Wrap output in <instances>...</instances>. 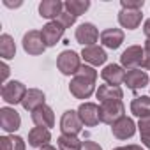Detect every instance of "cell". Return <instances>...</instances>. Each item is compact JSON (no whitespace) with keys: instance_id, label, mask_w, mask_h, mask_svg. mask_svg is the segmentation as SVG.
<instances>
[{"instance_id":"52a82bcc","label":"cell","mask_w":150,"mask_h":150,"mask_svg":"<svg viewBox=\"0 0 150 150\" xmlns=\"http://www.w3.org/2000/svg\"><path fill=\"white\" fill-rule=\"evenodd\" d=\"M21 44H23L25 53L34 55V57L42 55V53H44V50H46V44H44L42 34H41L39 30H28V32L23 35Z\"/></svg>"},{"instance_id":"7a4b0ae2","label":"cell","mask_w":150,"mask_h":150,"mask_svg":"<svg viewBox=\"0 0 150 150\" xmlns=\"http://www.w3.org/2000/svg\"><path fill=\"white\" fill-rule=\"evenodd\" d=\"M101 122L108 125H115L120 118L125 117V106L122 101H108L101 103Z\"/></svg>"},{"instance_id":"f546056e","label":"cell","mask_w":150,"mask_h":150,"mask_svg":"<svg viewBox=\"0 0 150 150\" xmlns=\"http://www.w3.org/2000/svg\"><path fill=\"white\" fill-rule=\"evenodd\" d=\"M122 9H131V11H141L143 9V0H122Z\"/></svg>"},{"instance_id":"9c48e42d","label":"cell","mask_w":150,"mask_h":150,"mask_svg":"<svg viewBox=\"0 0 150 150\" xmlns=\"http://www.w3.org/2000/svg\"><path fill=\"white\" fill-rule=\"evenodd\" d=\"M74 37H76V41L83 48H88V46H96V42H97V39L101 35H99V30H97V27L94 23H81L76 28Z\"/></svg>"},{"instance_id":"484cf974","label":"cell","mask_w":150,"mask_h":150,"mask_svg":"<svg viewBox=\"0 0 150 150\" xmlns=\"http://www.w3.org/2000/svg\"><path fill=\"white\" fill-rule=\"evenodd\" d=\"M64 7L67 13H71L72 16H81L88 11L90 7V2L88 0H67V2H64Z\"/></svg>"},{"instance_id":"4dcf8cb0","label":"cell","mask_w":150,"mask_h":150,"mask_svg":"<svg viewBox=\"0 0 150 150\" xmlns=\"http://www.w3.org/2000/svg\"><path fill=\"white\" fill-rule=\"evenodd\" d=\"M143 50H145V60H143V67L141 69H150V39L145 41Z\"/></svg>"},{"instance_id":"e0dca14e","label":"cell","mask_w":150,"mask_h":150,"mask_svg":"<svg viewBox=\"0 0 150 150\" xmlns=\"http://www.w3.org/2000/svg\"><path fill=\"white\" fill-rule=\"evenodd\" d=\"M141 20H143L141 11L120 9V13H118V23L122 28H127V30H136L141 25Z\"/></svg>"},{"instance_id":"ac0fdd59","label":"cell","mask_w":150,"mask_h":150,"mask_svg":"<svg viewBox=\"0 0 150 150\" xmlns=\"http://www.w3.org/2000/svg\"><path fill=\"white\" fill-rule=\"evenodd\" d=\"M101 42L103 46L110 50H118L124 42V30L120 28H106L101 32Z\"/></svg>"},{"instance_id":"ffe728a7","label":"cell","mask_w":150,"mask_h":150,"mask_svg":"<svg viewBox=\"0 0 150 150\" xmlns=\"http://www.w3.org/2000/svg\"><path fill=\"white\" fill-rule=\"evenodd\" d=\"M44 103H46V96H44L42 90H39V88H28V92H27V96H25L21 106H23L27 111L32 113V111H35L37 108L44 106Z\"/></svg>"},{"instance_id":"7402d4cb","label":"cell","mask_w":150,"mask_h":150,"mask_svg":"<svg viewBox=\"0 0 150 150\" xmlns=\"http://www.w3.org/2000/svg\"><path fill=\"white\" fill-rule=\"evenodd\" d=\"M97 99L101 103H108V101H122L124 99V92L120 87H111V85H99L97 92H96Z\"/></svg>"},{"instance_id":"1f68e13d","label":"cell","mask_w":150,"mask_h":150,"mask_svg":"<svg viewBox=\"0 0 150 150\" xmlns=\"http://www.w3.org/2000/svg\"><path fill=\"white\" fill-rule=\"evenodd\" d=\"M0 81H2V85H6V80H7V76H9V72H11V69H9V65L6 64V62H2L0 64Z\"/></svg>"},{"instance_id":"d590c367","label":"cell","mask_w":150,"mask_h":150,"mask_svg":"<svg viewBox=\"0 0 150 150\" xmlns=\"http://www.w3.org/2000/svg\"><path fill=\"white\" fill-rule=\"evenodd\" d=\"M39 150H57L53 145H46V146H42V148H39Z\"/></svg>"},{"instance_id":"9a60e30c","label":"cell","mask_w":150,"mask_h":150,"mask_svg":"<svg viewBox=\"0 0 150 150\" xmlns=\"http://www.w3.org/2000/svg\"><path fill=\"white\" fill-rule=\"evenodd\" d=\"M148 74L143 71V69H131L125 72V80L124 83L127 85V88L131 90H139V88H145L148 85Z\"/></svg>"},{"instance_id":"4fadbf2b","label":"cell","mask_w":150,"mask_h":150,"mask_svg":"<svg viewBox=\"0 0 150 150\" xmlns=\"http://www.w3.org/2000/svg\"><path fill=\"white\" fill-rule=\"evenodd\" d=\"M134 132H136V124L129 117H124L115 125H111V134L117 139H129V138L134 136Z\"/></svg>"},{"instance_id":"836d02e7","label":"cell","mask_w":150,"mask_h":150,"mask_svg":"<svg viewBox=\"0 0 150 150\" xmlns=\"http://www.w3.org/2000/svg\"><path fill=\"white\" fill-rule=\"evenodd\" d=\"M113 150H145V148H141V145H127V146H117Z\"/></svg>"},{"instance_id":"d6a6232c","label":"cell","mask_w":150,"mask_h":150,"mask_svg":"<svg viewBox=\"0 0 150 150\" xmlns=\"http://www.w3.org/2000/svg\"><path fill=\"white\" fill-rule=\"evenodd\" d=\"M81 150H103V148H101L99 143H96L92 139H85L83 145H81Z\"/></svg>"},{"instance_id":"5bb4252c","label":"cell","mask_w":150,"mask_h":150,"mask_svg":"<svg viewBox=\"0 0 150 150\" xmlns=\"http://www.w3.org/2000/svg\"><path fill=\"white\" fill-rule=\"evenodd\" d=\"M64 2H60V0H42L39 4V16L55 21L64 13Z\"/></svg>"},{"instance_id":"5b68a950","label":"cell","mask_w":150,"mask_h":150,"mask_svg":"<svg viewBox=\"0 0 150 150\" xmlns=\"http://www.w3.org/2000/svg\"><path fill=\"white\" fill-rule=\"evenodd\" d=\"M143 60H145V50L141 46H138V44L127 46V50H124V53L120 55V64L127 71L141 69L143 67Z\"/></svg>"},{"instance_id":"ba28073f","label":"cell","mask_w":150,"mask_h":150,"mask_svg":"<svg viewBox=\"0 0 150 150\" xmlns=\"http://www.w3.org/2000/svg\"><path fill=\"white\" fill-rule=\"evenodd\" d=\"M76 111H78L83 125H87V127L99 125V122H101V108L96 103H81Z\"/></svg>"},{"instance_id":"7c38bea8","label":"cell","mask_w":150,"mask_h":150,"mask_svg":"<svg viewBox=\"0 0 150 150\" xmlns=\"http://www.w3.org/2000/svg\"><path fill=\"white\" fill-rule=\"evenodd\" d=\"M101 78L106 81V85L118 87V85L124 83V80H125V71H124V67L118 65V64H108V65L101 71Z\"/></svg>"},{"instance_id":"d4e9b609","label":"cell","mask_w":150,"mask_h":150,"mask_svg":"<svg viewBox=\"0 0 150 150\" xmlns=\"http://www.w3.org/2000/svg\"><path fill=\"white\" fill-rule=\"evenodd\" d=\"M83 141L78 136H71V134H62L57 139L58 150H81Z\"/></svg>"},{"instance_id":"8992f818","label":"cell","mask_w":150,"mask_h":150,"mask_svg":"<svg viewBox=\"0 0 150 150\" xmlns=\"http://www.w3.org/2000/svg\"><path fill=\"white\" fill-rule=\"evenodd\" d=\"M83 129V122L78 115V111L74 110H67L64 111L62 118H60V131L62 134H71V136H78Z\"/></svg>"},{"instance_id":"4316f807","label":"cell","mask_w":150,"mask_h":150,"mask_svg":"<svg viewBox=\"0 0 150 150\" xmlns=\"http://www.w3.org/2000/svg\"><path fill=\"white\" fill-rule=\"evenodd\" d=\"M0 150H25V141L21 136H2L0 138Z\"/></svg>"},{"instance_id":"3957f363","label":"cell","mask_w":150,"mask_h":150,"mask_svg":"<svg viewBox=\"0 0 150 150\" xmlns=\"http://www.w3.org/2000/svg\"><path fill=\"white\" fill-rule=\"evenodd\" d=\"M80 55L72 50H64L58 58H57V67L58 71L64 74V76H71V74H76L81 67V62H80Z\"/></svg>"},{"instance_id":"44dd1931","label":"cell","mask_w":150,"mask_h":150,"mask_svg":"<svg viewBox=\"0 0 150 150\" xmlns=\"http://www.w3.org/2000/svg\"><path fill=\"white\" fill-rule=\"evenodd\" d=\"M50 141H51L50 129H44V127H34V129H30V132H28V145L30 146L42 148V146L50 145Z\"/></svg>"},{"instance_id":"f1b7e54d","label":"cell","mask_w":150,"mask_h":150,"mask_svg":"<svg viewBox=\"0 0 150 150\" xmlns=\"http://www.w3.org/2000/svg\"><path fill=\"white\" fill-rule=\"evenodd\" d=\"M57 21L64 27V28H69V27H72L74 23H76V16H72L71 13H67V11H64L58 18H57Z\"/></svg>"},{"instance_id":"6da1fadb","label":"cell","mask_w":150,"mask_h":150,"mask_svg":"<svg viewBox=\"0 0 150 150\" xmlns=\"http://www.w3.org/2000/svg\"><path fill=\"white\" fill-rule=\"evenodd\" d=\"M96 80H97V71L92 65L83 64L69 83L71 96L76 99H88L96 90Z\"/></svg>"},{"instance_id":"30bf717a","label":"cell","mask_w":150,"mask_h":150,"mask_svg":"<svg viewBox=\"0 0 150 150\" xmlns=\"http://www.w3.org/2000/svg\"><path fill=\"white\" fill-rule=\"evenodd\" d=\"M21 125V117L14 108H0V127L6 132H14Z\"/></svg>"},{"instance_id":"d6986e66","label":"cell","mask_w":150,"mask_h":150,"mask_svg":"<svg viewBox=\"0 0 150 150\" xmlns=\"http://www.w3.org/2000/svg\"><path fill=\"white\" fill-rule=\"evenodd\" d=\"M81 58L88 64V65H103L106 60H108V55L106 51L101 48V46H88V48H83L81 51Z\"/></svg>"},{"instance_id":"8fae6325","label":"cell","mask_w":150,"mask_h":150,"mask_svg":"<svg viewBox=\"0 0 150 150\" xmlns=\"http://www.w3.org/2000/svg\"><path fill=\"white\" fill-rule=\"evenodd\" d=\"M64 32H65V28H64L57 20H55V21H48V23L42 27V30H41L46 48L57 46V44L60 42V39H62V35H64Z\"/></svg>"},{"instance_id":"603a6c76","label":"cell","mask_w":150,"mask_h":150,"mask_svg":"<svg viewBox=\"0 0 150 150\" xmlns=\"http://www.w3.org/2000/svg\"><path fill=\"white\" fill-rule=\"evenodd\" d=\"M131 113L139 117V118H145L150 115V97L148 96H141V97H134L132 103H131Z\"/></svg>"},{"instance_id":"e575fe53","label":"cell","mask_w":150,"mask_h":150,"mask_svg":"<svg viewBox=\"0 0 150 150\" xmlns=\"http://www.w3.org/2000/svg\"><path fill=\"white\" fill-rule=\"evenodd\" d=\"M143 34L146 35V39H150V18L143 23Z\"/></svg>"},{"instance_id":"83f0119b","label":"cell","mask_w":150,"mask_h":150,"mask_svg":"<svg viewBox=\"0 0 150 150\" xmlns=\"http://www.w3.org/2000/svg\"><path fill=\"white\" fill-rule=\"evenodd\" d=\"M138 129H139V136H141V143L150 148V115L145 118H139L138 122Z\"/></svg>"},{"instance_id":"277c9868","label":"cell","mask_w":150,"mask_h":150,"mask_svg":"<svg viewBox=\"0 0 150 150\" xmlns=\"http://www.w3.org/2000/svg\"><path fill=\"white\" fill-rule=\"evenodd\" d=\"M27 92H28V88H27L21 81H16V80L7 81L6 85H2V88H0L2 99H4L7 104H14V106L20 104V103H23Z\"/></svg>"},{"instance_id":"cb8c5ba5","label":"cell","mask_w":150,"mask_h":150,"mask_svg":"<svg viewBox=\"0 0 150 150\" xmlns=\"http://www.w3.org/2000/svg\"><path fill=\"white\" fill-rule=\"evenodd\" d=\"M16 55V44L14 39L9 34H2L0 35V57L4 60H11Z\"/></svg>"},{"instance_id":"2e32d148","label":"cell","mask_w":150,"mask_h":150,"mask_svg":"<svg viewBox=\"0 0 150 150\" xmlns=\"http://www.w3.org/2000/svg\"><path fill=\"white\" fill-rule=\"evenodd\" d=\"M32 122L35 124V127H44L50 129L55 125V113L50 106H41L35 111H32Z\"/></svg>"}]
</instances>
